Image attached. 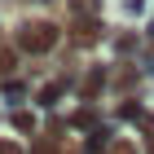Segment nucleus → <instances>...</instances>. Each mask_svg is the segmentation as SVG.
<instances>
[{"label": "nucleus", "instance_id": "f257e3e1", "mask_svg": "<svg viewBox=\"0 0 154 154\" xmlns=\"http://www.w3.org/2000/svg\"><path fill=\"white\" fill-rule=\"evenodd\" d=\"M53 35H57L53 26H35V31L26 26V31H22V44H26V48H48V44H53Z\"/></svg>", "mask_w": 154, "mask_h": 154}, {"label": "nucleus", "instance_id": "7ed1b4c3", "mask_svg": "<svg viewBox=\"0 0 154 154\" xmlns=\"http://www.w3.org/2000/svg\"><path fill=\"white\" fill-rule=\"evenodd\" d=\"M0 154H18V150H13V145H0Z\"/></svg>", "mask_w": 154, "mask_h": 154}, {"label": "nucleus", "instance_id": "f03ea898", "mask_svg": "<svg viewBox=\"0 0 154 154\" xmlns=\"http://www.w3.org/2000/svg\"><path fill=\"white\" fill-rule=\"evenodd\" d=\"M9 66H13V57L5 53V48H0V71H9Z\"/></svg>", "mask_w": 154, "mask_h": 154}]
</instances>
